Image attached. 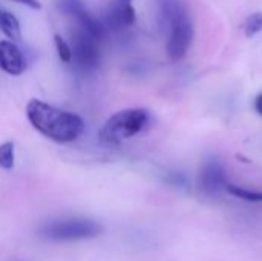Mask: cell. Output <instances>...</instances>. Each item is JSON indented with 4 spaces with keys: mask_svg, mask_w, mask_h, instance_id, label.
Listing matches in <instances>:
<instances>
[{
    "mask_svg": "<svg viewBox=\"0 0 262 261\" xmlns=\"http://www.w3.org/2000/svg\"><path fill=\"white\" fill-rule=\"evenodd\" d=\"M26 117L34 129L57 143H72L84 132V122L81 117L37 98L29 100Z\"/></svg>",
    "mask_w": 262,
    "mask_h": 261,
    "instance_id": "1",
    "label": "cell"
},
{
    "mask_svg": "<svg viewBox=\"0 0 262 261\" xmlns=\"http://www.w3.org/2000/svg\"><path fill=\"white\" fill-rule=\"evenodd\" d=\"M149 122V111L144 108H129L115 112L106 120L100 131V140L104 145H120L140 134Z\"/></svg>",
    "mask_w": 262,
    "mask_h": 261,
    "instance_id": "2",
    "label": "cell"
},
{
    "mask_svg": "<svg viewBox=\"0 0 262 261\" xmlns=\"http://www.w3.org/2000/svg\"><path fill=\"white\" fill-rule=\"evenodd\" d=\"M103 232V226L86 218L55 220L40 228L38 235L49 242H74L95 238Z\"/></svg>",
    "mask_w": 262,
    "mask_h": 261,
    "instance_id": "3",
    "label": "cell"
},
{
    "mask_svg": "<svg viewBox=\"0 0 262 261\" xmlns=\"http://www.w3.org/2000/svg\"><path fill=\"white\" fill-rule=\"evenodd\" d=\"M100 40L89 31L77 25L71 31V51L75 68L83 72H91L100 65Z\"/></svg>",
    "mask_w": 262,
    "mask_h": 261,
    "instance_id": "4",
    "label": "cell"
},
{
    "mask_svg": "<svg viewBox=\"0 0 262 261\" xmlns=\"http://www.w3.org/2000/svg\"><path fill=\"white\" fill-rule=\"evenodd\" d=\"M167 26H169V37H167L166 52L170 60L177 62L187 54L193 40V25L187 8H183L181 11L173 14L167 20Z\"/></svg>",
    "mask_w": 262,
    "mask_h": 261,
    "instance_id": "5",
    "label": "cell"
},
{
    "mask_svg": "<svg viewBox=\"0 0 262 261\" xmlns=\"http://www.w3.org/2000/svg\"><path fill=\"white\" fill-rule=\"evenodd\" d=\"M200 188L206 195L218 197L221 195L227 188V175L224 171V166L216 160L210 158L204 162V165L200 169Z\"/></svg>",
    "mask_w": 262,
    "mask_h": 261,
    "instance_id": "6",
    "label": "cell"
},
{
    "mask_svg": "<svg viewBox=\"0 0 262 261\" xmlns=\"http://www.w3.org/2000/svg\"><path fill=\"white\" fill-rule=\"evenodd\" d=\"M135 18L137 12L132 6V0H111L106 9L104 28L112 31L129 28L135 23Z\"/></svg>",
    "mask_w": 262,
    "mask_h": 261,
    "instance_id": "7",
    "label": "cell"
},
{
    "mask_svg": "<svg viewBox=\"0 0 262 261\" xmlns=\"http://www.w3.org/2000/svg\"><path fill=\"white\" fill-rule=\"evenodd\" d=\"M0 69L9 75H20L26 69V60L12 40H0Z\"/></svg>",
    "mask_w": 262,
    "mask_h": 261,
    "instance_id": "8",
    "label": "cell"
},
{
    "mask_svg": "<svg viewBox=\"0 0 262 261\" xmlns=\"http://www.w3.org/2000/svg\"><path fill=\"white\" fill-rule=\"evenodd\" d=\"M0 31L12 42H17L21 38L20 23L17 17L3 8H0Z\"/></svg>",
    "mask_w": 262,
    "mask_h": 261,
    "instance_id": "9",
    "label": "cell"
},
{
    "mask_svg": "<svg viewBox=\"0 0 262 261\" xmlns=\"http://www.w3.org/2000/svg\"><path fill=\"white\" fill-rule=\"evenodd\" d=\"M226 191L241 200H246V202H255V203H262V192L259 191H250V189H244V188H239L236 185H232V183H227V188Z\"/></svg>",
    "mask_w": 262,
    "mask_h": 261,
    "instance_id": "10",
    "label": "cell"
},
{
    "mask_svg": "<svg viewBox=\"0 0 262 261\" xmlns=\"http://www.w3.org/2000/svg\"><path fill=\"white\" fill-rule=\"evenodd\" d=\"M55 6L61 14L69 15L72 18H75L81 11L86 9L81 0H55Z\"/></svg>",
    "mask_w": 262,
    "mask_h": 261,
    "instance_id": "11",
    "label": "cell"
},
{
    "mask_svg": "<svg viewBox=\"0 0 262 261\" xmlns=\"http://www.w3.org/2000/svg\"><path fill=\"white\" fill-rule=\"evenodd\" d=\"M246 37H255L262 31V12H253L247 17V20L243 25Z\"/></svg>",
    "mask_w": 262,
    "mask_h": 261,
    "instance_id": "12",
    "label": "cell"
},
{
    "mask_svg": "<svg viewBox=\"0 0 262 261\" xmlns=\"http://www.w3.org/2000/svg\"><path fill=\"white\" fill-rule=\"evenodd\" d=\"M0 168L9 171L14 168V143L5 142L0 145Z\"/></svg>",
    "mask_w": 262,
    "mask_h": 261,
    "instance_id": "13",
    "label": "cell"
},
{
    "mask_svg": "<svg viewBox=\"0 0 262 261\" xmlns=\"http://www.w3.org/2000/svg\"><path fill=\"white\" fill-rule=\"evenodd\" d=\"M54 43H55V48H57V54L60 57V60L63 63H71L72 60V51H71V45L58 34L54 35Z\"/></svg>",
    "mask_w": 262,
    "mask_h": 261,
    "instance_id": "14",
    "label": "cell"
},
{
    "mask_svg": "<svg viewBox=\"0 0 262 261\" xmlns=\"http://www.w3.org/2000/svg\"><path fill=\"white\" fill-rule=\"evenodd\" d=\"M11 2L25 5V6L31 8V9H40V8H41V3H40L38 0H11Z\"/></svg>",
    "mask_w": 262,
    "mask_h": 261,
    "instance_id": "15",
    "label": "cell"
},
{
    "mask_svg": "<svg viewBox=\"0 0 262 261\" xmlns=\"http://www.w3.org/2000/svg\"><path fill=\"white\" fill-rule=\"evenodd\" d=\"M255 111H256L259 115H262V94H259V95L255 98Z\"/></svg>",
    "mask_w": 262,
    "mask_h": 261,
    "instance_id": "16",
    "label": "cell"
}]
</instances>
